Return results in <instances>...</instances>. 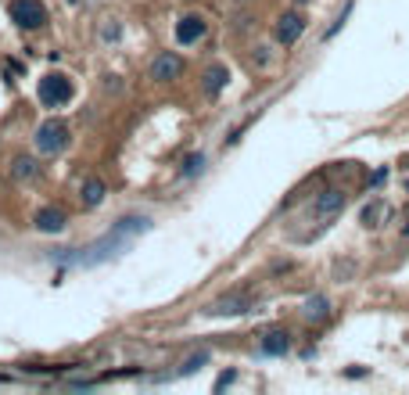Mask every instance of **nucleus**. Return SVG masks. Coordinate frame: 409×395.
Here are the masks:
<instances>
[{
	"mask_svg": "<svg viewBox=\"0 0 409 395\" xmlns=\"http://www.w3.org/2000/svg\"><path fill=\"white\" fill-rule=\"evenodd\" d=\"M331 299L327 295H312L306 305H301V320H309V323H323V320H327L331 317Z\"/></svg>",
	"mask_w": 409,
	"mask_h": 395,
	"instance_id": "11",
	"label": "nucleus"
},
{
	"mask_svg": "<svg viewBox=\"0 0 409 395\" xmlns=\"http://www.w3.org/2000/svg\"><path fill=\"white\" fill-rule=\"evenodd\" d=\"M301 33H306V15H301V11H284V15L276 18V26H273L276 44H284V47L298 44Z\"/></svg>",
	"mask_w": 409,
	"mask_h": 395,
	"instance_id": "5",
	"label": "nucleus"
},
{
	"mask_svg": "<svg viewBox=\"0 0 409 395\" xmlns=\"http://www.w3.org/2000/svg\"><path fill=\"white\" fill-rule=\"evenodd\" d=\"M226 83H230L226 65H208V69H205V76H201V90H205L208 97H219Z\"/></svg>",
	"mask_w": 409,
	"mask_h": 395,
	"instance_id": "10",
	"label": "nucleus"
},
{
	"mask_svg": "<svg viewBox=\"0 0 409 395\" xmlns=\"http://www.w3.org/2000/svg\"><path fill=\"white\" fill-rule=\"evenodd\" d=\"M11 173H15V180H33V176H36V162L26 158V155H18V158L11 162Z\"/></svg>",
	"mask_w": 409,
	"mask_h": 395,
	"instance_id": "15",
	"label": "nucleus"
},
{
	"mask_svg": "<svg viewBox=\"0 0 409 395\" xmlns=\"http://www.w3.org/2000/svg\"><path fill=\"white\" fill-rule=\"evenodd\" d=\"M205 33H208V22L201 15H183L180 22H176V40L183 47H190V44H198V40H205Z\"/></svg>",
	"mask_w": 409,
	"mask_h": 395,
	"instance_id": "7",
	"label": "nucleus"
},
{
	"mask_svg": "<svg viewBox=\"0 0 409 395\" xmlns=\"http://www.w3.org/2000/svg\"><path fill=\"white\" fill-rule=\"evenodd\" d=\"M248 309H251V295H226L219 302H212L205 313L208 317H241V313H248Z\"/></svg>",
	"mask_w": 409,
	"mask_h": 395,
	"instance_id": "8",
	"label": "nucleus"
},
{
	"mask_svg": "<svg viewBox=\"0 0 409 395\" xmlns=\"http://www.w3.org/2000/svg\"><path fill=\"white\" fill-rule=\"evenodd\" d=\"M180 76H183V58L176 51H162L155 58V65H151V79H155V83H172Z\"/></svg>",
	"mask_w": 409,
	"mask_h": 395,
	"instance_id": "6",
	"label": "nucleus"
},
{
	"mask_svg": "<svg viewBox=\"0 0 409 395\" xmlns=\"http://www.w3.org/2000/svg\"><path fill=\"white\" fill-rule=\"evenodd\" d=\"M36 230H43V234H61V230H65V212H61V209H40V212H36Z\"/></svg>",
	"mask_w": 409,
	"mask_h": 395,
	"instance_id": "12",
	"label": "nucleus"
},
{
	"mask_svg": "<svg viewBox=\"0 0 409 395\" xmlns=\"http://www.w3.org/2000/svg\"><path fill=\"white\" fill-rule=\"evenodd\" d=\"M79 198H83V205L86 209H94V205H101L104 201V180H97V176H90L83 183V191H79Z\"/></svg>",
	"mask_w": 409,
	"mask_h": 395,
	"instance_id": "13",
	"label": "nucleus"
},
{
	"mask_svg": "<svg viewBox=\"0 0 409 395\" xmlns=\"http://www.w3.org/2000/svg\"><path fill=\"white\" fill-rule=\"evenodd\" d=\"M237 4H248V0H237Z\"/></svg>",
	"mask_w": 409,
	"mask_h": 395,
	"instance_id": "19",
	"label": "nucleus"
},
{
	"mask_svg": "<svg viewBox=\"0 0 409 395\" xmlns=\"http://www.w3.org/2000/svg\"><path fill=\"white\" fill-rule=\"evenodd\" d=\"M201 363H208V352H198V356H190L183 367H180V373H190V370H198Z\"/></svg>",
	"mask_w": 409,
	"mask_h": 395,
	"instance_id": "18",
	"label": "nucleus"
},
{
	"mask_svg": "<svg viewBox=\"0 0 409 395\" xmlns=\"http://www.w3.org/2000/svg\"><path fill=\"white\" fill-rule=\"evenodd\" d=\"M205 169V155H190L183 162V176H194V173H201Z\"/></svg>",
	"mask_w": 409,
	"mask_h": 395,
	"instance_id": "16",
	"label": "nucleus"
},
{
	"mask_svg": "<svg viewBox=\"0 0 409 395\" xmlns=\"http://www.w3.org/2000/svg\"><path fill=\"white\" fill-rule=\"evenodd\" d=\"M36 148H40L43 155L65 151V148H69V126H65V122H58V119H47V122L36 130Z\"/></svg>",
	"mask_w": 409,
	"mask_h": 395,
	"instance_id": "2",
	"label": "nucleus"
},
{
	"mask_svg": "<svg viewBox=\"0 0 409 395\" xmlns=\"http://www.w3.org/2000/svg\"><path fill=\"white\" fill-rule=\"evenodd\" d=\"M40 101H43L47 108H61V105H69V101H72V79H69V76H61V72L43 76V79H40Z\"/></svg>",
	"mask_w": 409,
	"mask_h": 395,
	"instance_id": "1",
	"label": "nucleus"
},
{
	"mask_svg": "<svg viewBox=\"0 0 409 395\" xmlns=\"http://www.w3.org/2000/svg\"><path fill=\"white\" fill-rule=\"evenodd\" d=\"M251 61H255V69H269V61H273V54H269V47H255V54H251Z\"/></svg>",
	"mask_w": 409,
	"mask_h": 395,
	"instance_id": "17",
	"label": "nucleus"
},
{
	"mask_svg": "<svg viewBox=\"0 0 409 395\" xmlns=\"http://www.w3.org/2000/svg\"><path fill=\"white\" fill-rule=\"evenodd\" d=\"M11 22L18 29H40L47 26V8L40 0H11Z\"/></svg>",
	"mask_w": 409,
	"mask_h": 395,
	"instance_id": "3",
	"label": "nucleus"
},
{
	"mask_svg": "<svg viewBox=\"0 0 409 395\" xmlns=\"http://www.w3.org/2000/svg\"><path fill=\"white\" fill-rule=\"evenodd\" d=\"M381 216H384V201H370V205H366V209L359 212V223L366 226V230H374Z\"/></svg>",
	"mask_w": 409,
	"mask_h": 395,
	"instance_id": "14",
	"label": "nucleus"
},
{
	"mask_svg": "<svg viewBox=\"0 0 409 395\" xmlns=\"http://www.w3.org/2000/svg\"><path fill=\"white\" fill-rule=\"evenodd\" d=\"M344 205H349V191H344V187H323V191L316 194V201H312V216L316 219H334Z\"/></svg>",
	"mask_w": 409,
	"mask_h": 395,
	"instance_id": "4",
	"label": "nucleus"
},
{
	"mask_svg": "<svg viewBox=\"0 0 409 395\" xmlns=\"http://www.w3.org/2000/svg\"><path fill=\"white\" fill-rule=\"evenodd\" d=\"M258 348L266 352V356H287L291 352V335L284 327H276V330H266L262 342H258Z\"/></svg>",
	"mask_w": 409,
	"mask_h": 395,
	"instance_id": "9",
	"label": "nucleus"
}]
</instances>
